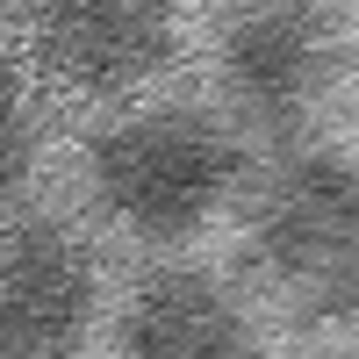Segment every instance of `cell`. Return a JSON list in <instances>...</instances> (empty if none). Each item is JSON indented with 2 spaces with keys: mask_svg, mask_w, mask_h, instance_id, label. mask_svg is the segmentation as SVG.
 Wrapping results in <instances>:
<instances>
[{
  "mask_svg": "<svg viewBox=\"0 0 359 359\" xmlns=\"http://www.w3.org/2000/svg\"><path fill=\"white\" fill-rule=\"evenodd\" d=\"M252 252L302 316L359 309V165L309 151L287 158L252 201Z\"/></svg>",
  "mask_w": 359,
  "mask_h": 359,
  "instance_id": "cell-1",
  "label": "cell"
},
{
  "mask_svg": "<svg viewBox=\"0 0 359 359\" xmlns=\"http://www.w3.org/2000/svg\"><path fill=\"white\" fill-rule=\"evenodd\" d=\"M237 187V144L194 108L115 123L94 144V194L137 237H187Z\"/></svg>",
  "mask_w": 359,
  "mask_h": 359,
  "instance_id": "cell-2",
  "label": "cell"
},
{
  "mask_svg": "<svg viewBox=\"0 0 359 359\" xmlns=\"http://www.w3.org/2000/svg\"><path fill=\"white\" fill-rule=\"evenodd\" d=\"M345 36L316 0H259L237 8L223 29V86L252 123H302V115L338 86Z\"/></svg>",
  "mask_w": 359,
  "mask_h": 359,
  "instance_id": "cell-3",
  "label": "cell"
},
{
  "mask_svg": "<svg viewBox=\"0 0 359 359\" xmlns=\"http://www.w3.org/2000/svg\"><path fill=\"white\" fill-rule=\"evenodd\" d=\"M94 316V266L57 223L0 237V359H65Z\"/></svg>",
  "mask_w": 359,
  "mask_h": 359,
  "instance_id": "cell-4",
  "label": "cell"
},
{
  "mask_svg": "<svg viewBox=\"0 0 359 359\" xmlns=\"http://www.w3.org/2000/svg\"><path fill=\"white\" fill-rule=\"evenodd\" d=\"M29 29L36 57L86 94H123L172 57V0H36Z\"/></svg>",
  "mask_w": 359,
  "mask_h": 359,
  "instance_id": "cell-5",
  "label": "cell"
},
{
  "mask_svg": "<svg viewBox=\"0 0 359 359\" xmlns=\"http://www.w3.org/2000/svg\"><path fill=\"white\" fill-rule=\"evenodd\" d=\"M123 359H259V338L208 273H151L123 316Z\"/></svg>",
  "mask_w": 359,
  "mask_h": 359,
  "instance_id": "cell-6",
  "label": "cell"
},
{
  "mask_svg": "<svg viewBox=\"0 0 359 359\" xmlns=\"http://www.w3.org/2000/svg\"><path fill=\"white\" fill-rule=\"evenodd\" d=\"M29 158H36V123H29L15 79L0 72V201H8L22 180H29Z\"/></svg>",
  "mask_w": 359,
  "mask_h": 359,
  "instance_id": "cell-7",
  "label": "cell"
}]
</instances>
